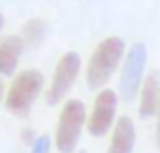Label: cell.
<instances>
[{
	"mask_svg": "<svg viewBox=\"0 0 160 153\" xmlns=\"http://www.w3.org/2000/svg\"><path fill=\"white\" fill-rule=\"evenodd\" d=\"M125 53V42L121 37H105L92 50V57L86 68V85L90 90H105L114 70L118 68ZM127 55V53H125Z\"/></svg>",
	"mask_w": 160,
	"mask_h": 153,
	"instance_id": "cell-1",
	"label": "cell"
},
{
	"mask_svg": "<svg viewBox=\"0 0 160 153\" xmlns=\"http://www.w3.org/2000/svg\"><path fill=\"white\" fill-rule=\"evenodd\" d=\"M44 88V74L35 68H27L13 77L9 83V90L5 94V109L18 118H27L31 114V107L35 98L40 96Z\"/></svg>",
	"mask_w": 160,
	"mask_h": 153,
	"instance_id": "cell-2",
	"label": "cell"
},
{
	"mask_svg": "<svg viewBox=\"0 0 160 153\" xmlns=\"http://www.w3.org/2000/svg\"><path fill=\"white\" fill-rule=\"evenodd\" d=\"M145 68H147V46L142 42H136L129 46L123 68H121V81H118V94L125 103H132L145 83Z\"/></svg>",
	"mask_w": 160,
	"mask_h": 153,
	"instance_id": "cell-3",
	"label": "cell"
},
{
	"mask_svg": "<svg viewBox=\"0 0 160 153\" xmlns=\"http://www.w3.org/2000/svg\"><path fill=\"white\" fill-rule=\"evenodd\" d=\"M83 125H86L83 103L79 98L66 101L59 112V122H57V131H55V146L59 153H72L77 149Z\"/></svg>",
	"mask_w": 160,
	"mask_h": 153,
	"instance_id": "cell-4",
	"label": "cell"
},
{
	"mask_svg": "<svg viewBox=\"0 0 160 153\" xmlns=\"http://www.w3.org/2000/svg\"><path fill=\"white\" fill-rule=\"evenodd\" d=\"M79 70H81V57L75 53V50H68L59 57L57 66H55V72H53V79H51V85L46 88L44 92V103L46 105H57L68 92L70 88L75 85L77 77H79Z\"/></svg>",
	"mask_w": 160,
	"mask_h": 153,
	"instance_id": "cell-5",
	"label": "cell"
},
{
	"mask_svg": "<svg viewBox=\"0 0 160 153\" xmlns=\"http://www.w3.org/2000/svg\"><path fill=\"white\" fill-rule=\"evenodd\" d=\"M116 105H118V94L110 88L101 90L94 98V107H92V114L88 118V131L94 136V138H101L105 136L114 125V116H116Z\"/></svg>",
	"mask_w": 160,
	"mask_h": 153,
	"instance_id": "cell-6",
	"label": "cell"
},
{
	"mask_svg": "<svg viewBox=\"0 0 160 153\" xmlns=\"http://www.w3.org/2000/svg\"><path fill=\"white\" fill-rule=\"evenodd\" d=\"M22 50H24V40L18 35H5L0 40V72H2V77L16 74Z\"/></svg>",
	"mask_w": 160,
	"mask_h": 153,
	"instance_id": "cell-7",
	"label": "cell"
},
{
	"mask_svg": "<svg viewBox=\"0 0 160 153\" xmlns=\"http://www.w3.org/2000/svg\"><path fill=\"white\" fill-rule=\"evenodd\" d=\"M136 144V129H134V120L129 116H123L116 120L114 129H112V140L108 146V153H132Z\"/></svg>",
	"mask_w": 160,
	"mask_h": 153,
	"instance_id": "cell-8",
	"label": "cell"
},
{
	"mask_svg": "<svg viewBox=\"0 0 160 153\" xmlns=\"http://www.w3.org/2000/svg\"><path fill=\"white\" fill-rule=\"evenodd\" d=\"M160 109V74L151 72L147 74L142 90H140V103H138V116L151 118Z\"/></svg>",
	"mask_w": 160,
	"mask_h": 153,
	"instance_id": "cell-9",
	"label": "cell"
},
{
	"mask_svg": "<svg viewBox=\"0 0 160 153\" xmlns=\"http://www.w3.org/2000/svg\"><path fill=\"white\" fill-rule=\"evenodd\" d=\"M48 35V22L44 18H31L22 26V40L29 46H40Z\"/></svg>",
	"mask_w": 160,
	"mask_h": 153,
	"instance_id": "cell-10",
	"label": "cell"
},
{
	"mask_svg": "<svg viewBox=\"0 0 160 153\" xmlns=\"http://www.w3.org/2000/svg\"><path fill=\"white\" fill-rule=\"evenodd\" d=\"M48 151H51V136H46V133L38 136V140H35L31 153H48Z\"/></svg>",
	"mask_w": 160,
	"mask_h": 153,
	"instance_id": "cell-11",
	"label": "cell"
},
{
	"mask_svg": "<svg viewBox=\"0 0 160 153\" xmlns=\"http://www.w3.org/2000/svg\"><path fill=\"white\" fill-rule=\"evenodd\" d=\"M35 140H38V138H35V131H33L31 127H24V129H22V142L33 146V144H35Z\"/></svg>",
	"mask_w": 160,
	"mask_h": 153,
	"instance_id": "cell-12",
	"label": "cell"
},
{
	"mask_svg": "<svg viewBox=\"0 0 160 153\" xmlns=\"http://www.w3.org/2000/svg\"><path fill=\"white\" fill-rule=\"evenodd\" d=\"M156 146L160 149V109H158V122H156Z\"/></svg>",
	"mask_w": 160,
	"mask_h": 153,
	"instance_id": "cell-13",
	"label": "cell"
},
{
	"mask_svg": "<svg viewBox=\"0 0 160 153\" xmlns=\"http://www.w3.org/2000/svg\"><path fill=\"white\" fill-rule=\"evenodd\" d=\"M79 153H86V151H79Z\"/></svg>",
	"mask_w": 160,
	"mask_h": 153,
	"instance_id": "cell-14",
	"label": "cell"
}]
</instances>
